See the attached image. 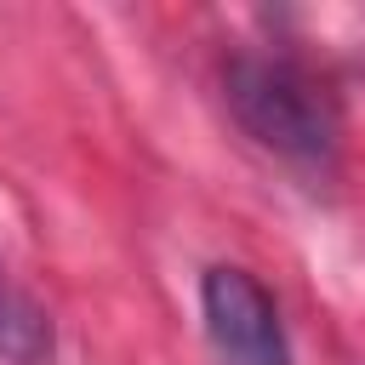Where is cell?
<instances>
[{
	"label": "cell",
	"mask_w": 365,
	"mask_h": 365,
	"mask_svg": "<svg viewBox=\"0 0 365 365\" xmlns=\"http://www.w3.org/2000/svg\"><path fill=\"white\" fill-rule=\"evenodd\" d=\"M228 108L274 160L319 177L336 160V108L325 86L291 57H234L228 63Z\"/></svg>",
	"instance_id": "obj_1"
},
{
	"label": "cell",
	"mask_w": 365,
	"mask_h": 365,
	"mask_svg": "<svg viewBox=\"0 0 365 365\" xmlns=\"http://www.w3.org/2000/svg\"><path fill=\"white\" fill-rule=\"evenodd\" d=\"M200 314H205V342L217 365H291V342L279 325L274 297L257 285V274L217 262L200 279Z\"/></svg>",
	"instance_id": "obj_2"
},
{
	"label": "cell",
	"mask_w": 365,
	"mask_h": 365,
	"mask_svg": "<svg viewBox=\"0 0 365 365\" xmlns=\"http://www.w3.org/2000/svg\"><path fill=\"white\" fill-rule=\"evenodd\" d=\"M0 359L11 365H46L51 359V319L46 308L0 274Z\"/></svg>",
	"instance_id": "obj_3"
}]
</instances>
